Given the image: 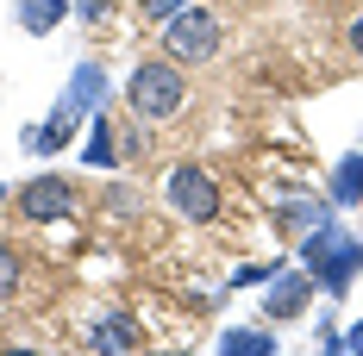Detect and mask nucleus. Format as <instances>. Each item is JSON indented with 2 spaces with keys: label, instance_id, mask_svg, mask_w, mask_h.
<instances>
[{
  "label": "nucleus",
  "instance_id": "obj_4",
  "mask_svg": "<svg viewBox=\"0 0 363 356\" xmlns=\"http://www.w3.org/2000/svg\"><path fill=\"white\" fill-rule=\"evenodd\" d=\"M101 101H107V69H101V63H82V69L69 75V88H63V101L50 107V125L69 138L82 119H94V113H101Z\"/></svg>",
  "mask_w": 363,
  "mask_h": 356
},
{
  "label": "nucleus",
  "instance_id": "obj_19",
  "mask_svg": "<svg viewBox=\"0 0 363 356\" xmlns=\"http://www.w3.org/2000/svg\"><path fill=\"white\" fill-rule=\"evenodd\" d=\"M0 200H6V188H0Z\"/></svg>",
  "mask_w": 363,
  "mask_h": 356
},
{
  "label": "nucleus",
  "instance_id": "obj_5",
  "mask_svg": "<svg viewBox=\"0 0 363 356\" xmlns=\"http://www.w3.org/2000/svg\"><path fill=\"white\" fill-rule=\"evenodd\" d=\"M163 200H169L182 219H213L219 213V181L207 176L201 163H176L169 181H163Z\"/></svg>",
  "mask_w": 363,
  "mask_h": 356
},
{
  "label": "nucleus",
  "instance_id": "obj_11",
  "mask_svg": "<svg viewBox=\"0 0 363 356\" xmlns=\"http://www.w3.org/2000/svg\"><path fill=\"white\" fill-rule=\"evenodd\" d=\"M307 294H313V269H307V275H276V294H269V313H276V319H294V313L307 306Z\"/></svg>",
  "mask_w": 363,
  "mask_h": 356
},
{
  "label": "nucleus",
  "instance_id": "obj_9",
  "mask_svg": "<svg viewBox=\"0 0 363 356\" xmlns=\"http://www.w3.org/2000/svg\"><path fill=\"white\" fill-rule=\"evenodd\" d=\"M88 344H94V350H138V319H132V313H107V319L94 325V338H88Z\"/></svg>",
  "mask_w": 363,
  "mask_h": 356
},
{
  "label": "nucleus",
  "instance_id": "obj_15",
  "mask_svg": "<svg viewBox=\"0 0 363 356\" xmlns=\"http://www.w3.org/2000/svg\"><path fill=\"white\" fill-rule=\"evenodd\" d=\"M75 13H82L88 25H101V19H107V13H113V0H75Z\"/></svg>",
  "mask_w": 363,
  "mask_h": 356
},
{
  "label": "nucleus",
  "instance_id": "obj_17",
  "mask_svg": "<svg viewBox=\"0 0 363 356\" xmlns=\"http://www.w3.org/2000/svg\"><path fill=\"white\" fill-rule=\"evenodd\" d=\"M345 350H357V356H363V319L351 325V331H345Z\"/></svg>",
  "mask_w": 363,
  "mask_h": 356
},
{
  "label": "nucleus",
  "instance_id": "obj_8",
  "mask_svg": "<svg viewBox=\"0 0 363 356\" xmlns=\"http://www.w3.org/2000/svg\"><path fill=\"white\" fill-rule=\"evenodd\" d=\"M82 156H88L94 169H113V163L125 156V150H119V132H113L107 113H94V119H88V150H82Z\"/></svg>",
  "mask_w": 363,
  "mask_h": 356
},
{
  "label": "nucleus",
  "instance_id": "obj_2",
  "mask_svg": "<svg viewBox=\"0 0 363 356\" xmlns=\"http://www.w3.org/2000/svg\"><path fill=\"white\" fill-rule=\"evenodd\" d=\"M125 101L138 119H176L182 101H188V81H182L176 63H138L132 81H125Z\"/></svg>",
  "mask_w": 363,
  "mask_h": 356
},
{
  "label": "nucleus",
  "instance_id": "obj_13",
  "mask_svg": "<svg viewBox=\"0 0 363 356\" xmlns=\"http://www.w3.org/2000/svg\"><path fill=\"white\" fill-rule=\"evenodd\" d=\"M276 275H282V263H245L232 282H238V287H251V282H276Z\"/></svg>",
  "mask_w": 363,
  "mask_h": 356
},
{
  "label": "nucleus",
  "instance_id": "obj_7",
  "mask_svg": "<svg viewBox=\"0 0 363 356\" xmlns=\"http://www.w3.org/2000/svg\"><path fill=\"white\" fill-rule=\"evenodd\" d=\"M63 13H75V0H19V32L44 38L63 25Z\"/></svg>",
  "mask_w": 363,
  "mask_h": 356
},
{
  "label": "nucleus",
  "instance_id": "obj_10",
  "mask_svg": "<svg viewBox=\"0 0 363 356\" xmlns=\"http://www.w3.org/2000/svg\"><path fill=\"white\" fill-rule=\"evenodd\" d=\"M219 350L225 356H269L276 350V331H263V325H232V331H219Z\"/></svg>",
  "mask_w": 363,
  "mask_h": 356
},
{
  "label": "nucleus",
  "instance_id": "obj_3",
  "mask_svg": "<svg viewBox=\"0 0 363 356\" xmlns=\"http://www.w3.org/2000/svg\"><path fill=\"white\" fill-rule=\"evenodd\" d=\"M163 50L176 63H207L219 50V19L213 6H182L176 19H163Z\"/></svg>",
  "mask_w": 363,
  "mask_h": 356
},
{
  "label": "nucleus",
  "instance_id": "obj_6",
  "mask_svg": "<svg viewBox=\"0 0 363 356\" xmlns=\"http://www.w3.org/2000/svg\"><path fill=\"white\" fill-rule=\"evenodd\" d=\"M69 207H75V194H69V181H63V176H38V181H26V188H19V213L38 219V225L63 219Z\"/></svg>",
  "mask_w": 363,
  "mask_h": 356
},
{
  "label": "nucleus",
  "instance_id": "obj_18",
  "mask_svg": "<svg viewBox=\"0 0 363 356\" xmlns=\"http://www.w3.org/2000/svg\"><path fill=\"white\" fill-rule=\"evenodd\" d=\"M351 50H357V63H363V19H351Z\"/></svg>",
  "mask_w": 363,
  "mask_h": 356
},
{
  "label": "nucleus",
  "instance_id": "obj_14",
  "mask_svg": "<svg viewBox=\"0 0 363 356\" xmlns=\"http://www.w3.org/2000/svg\"><path fill=\"white\" fill-rule=\"evenodd\" d=\"M19 287V256H13V244H0V300Z\"/></svg>",
  "mask_w": 363,
  "mask_h": 356
},
{
  "label": "nucleus",
  "instance_id": "obj_16",
  "mask_svg": "<svg viewBox=\"0 0 363 356\" xmlns=\"http://www.w3.org/2000/svg\"><path fill=\"white\" fill-rule=\"evenodd\" d=\"M182 6H188V0H145V13L157 19V25H163V19H176Z\"/></svg>",
  "mask_w": 363,
  "mask_h": 356
},
{
  "label": "nucleus",
  "instance_id": "obj_1",
  "mask_svg": "<svg viewBox=\"0 0 363 356\" xmlns=\"http://www.w3.org/2000/svg\"><path fill=\"white\" fill-rule=\"evenodd\" d=\"M301 263L313 269V282L326 287V294H345L351 275L363 269V244L351 238V231H338L332 219H320V225L301 238Z\"/></svg>",
  "mask_w": 363,
  "mask_h": 356
},
{
  "label": "nucleus",
  "instance_id": "obj_12",
  "mask_svg": "<svg viewBox=\"0 0 363 356\" xmlns=\"http://www.w3.org/2000/svg\"><path fill=\"white\" fill-rule=\"evenodd\" d=\"M363 200V156H345L332 169V207H357Z\"/></svg>",
  "mask_w": 363,
  "mask_h": 356
}]
</instances>
